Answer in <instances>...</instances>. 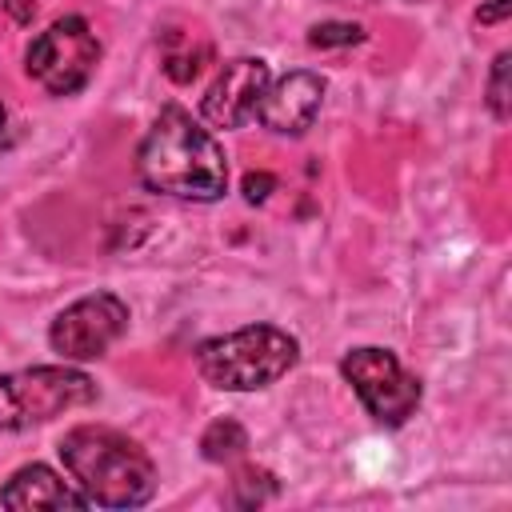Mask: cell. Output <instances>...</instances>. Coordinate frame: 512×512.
I'll list each match as a JSON object with an SVG mask.
<instances>
[{
  "label": "cell",
  "mask_w": 512,
  "mask_h": 512,
  "mask_svg": "<svg viewBox=\"0 0 512 512\" xmlns=\"http://www.w3.org/2000/svg\"><path fill=\"white\" fill-rule=\"evenodd\" d=\"M0 128H4V104H0Z\"/></svg>",
  "instance_id": "cell-19"
},
{
  "label": "cell",
  "mask_w": 512,
  "mask_h": 512,
  "mask_svg": "<svg viewBox=\"0 0 512 512\" xmlns=\"http://www.w3.org/2000/svg\"><path fill=\"white\" fill-rule=\"evenodd\" d=\"M244 448H248V432H244L232 416L212 420V424L204 428V436H200V452H204V460H212V464H228V460H236Z\"/></svg>",
  "instance_id": "cell-11"
},
{
  "label": "cell",
  "mask_w": 512,
  "mask_h": 512,
  "mask_svg": "<svg viewBox=\"0 0 512 512\" xmlns=\"http://www.w3.org/2000/svg\"><path fill=\"white\" fill-rule=\"evenodd\" d=\"M508 12H512V0H492L488 8L476 12V24H500Z\"/></svg>",
  "instance_id": "cell-17"
},
{
  "label": "cell",
  "mask_w": 512,
  "mask_h": 512,
  "mask_svg": "<svg viewBox=\"0 0 512 512\" xmlns=\"http://www.w3.org/2000/svg\"><path fill=\"white\" fill-rule=\"evenodd\" d=\"M232 492H236V504L252 508V504H264L268 496H276V480L264 468H244V472H236Z\"/></svg>",
  "instance_id": "cell-14"
},
{
  "label": "cell",
  "mask_w": 512,
  "mask_h": 512,
  "mask_svg": "<svg viewBox=\"0 0 512 512\" xmlns=\"http://www.w3.org/2000/svg\"><path fill=\"white\" fill-rule=\"evenodd\" d=\"M8 8H12V16L16 20H32V12H36V4L32 0H4Z\"/></svg>",
  "instance_id": "cell-18"
},
{
  "label": "cell",
  "mask_w": 512,
  "mask_h": 512,
  "mask_svg": "<svg viewBox=\"0 0 512 512\" xmlns=\"http://www.w3.org/2000/svg\"><path fill=\"white\" fill-rule=\"evenodd\" d=\"M208 60V44H196L192 48V40H184V48H164V72H168V80H176V84H188L196 72H200V64Z\"/></svg>",
  "instance_id": "cell-12"
},
{
  "label": "cell",
  "mask_w": 512,
  "mask_h": 512,
  "mask_svg": "<svg viewBox=\"0 0 512 512\" xmlns=\"http://www.w3.org/2000/svg\"><path fill=\"white\" fill-rule=\"evenodd\" d=\"M268 80H272V72H268V64L260 56L228 60L216 72V80L208 84V92L200 96V116L208 124H216V128H244L256 116Z\"/></svg>",
  "instance_id": "cell-8"
},
{
  "label": "cell",
  "mask_w": 512,
  "mask_h": 512,
  "mask_svg": "<svg viewBox=\"0 0 512 512\" xmlns=\"http://www.w3.org/2000/svg\"><path fill=\"white\" fill-rule=\"evenodd\" d=\"M60 460L72 484L100 508H140L156 496V464L152 456L116 428L80 424L64 432Z\"/></svg>",
  "instance_id": "cell-2"
},
{
  "label": "cell",
  "mask_w": 512,
  "mask_h": 512,
  "mask_svg": "<svg viewBox=\"0 0 512 512\" xmlns=\"http://www.w3.org/2000/svg\"><path fill=\"white\" fill-rule=\"evenodd\" d=\"M300 344L276 324H248L228 336H212L196 344L200 376L220 392H256L276 384L288 368H296Z\"/></svg>",
  "instance_id": "cell-3"
},
{
  "label": "cell",
  "mask_w": 512,
  "mask_h": 512,
  "mask_svg": "<svg viewBox=\"0 0 512 512\" xmlns=\"http://www.w3.org/2000/svg\"><path fill=\"white\" fill-rule=\"evenodd\" d=\"M100 64V40L84 16L52 20L24 52L28 76L52 96H76Z\"/></svg>",
  "instance_id": "cell-5"
},
{
  "label": "cell",
  "mask_w": 512,
  "mask_h": 512,
  "mask_svg": "<svg viewBox=\"0 0 512 512\" xmlns=\"http://www.w3.org/2000/svg\"><path fill=\"white\" fill-rule=\"evenodd\" d=\"M124 328H128V304L116 292H92L68 304L52 320L48 344L64 360H96L124 336Z\"/></svg>",
  "instance_id": "cell-7"
},
{
  "label": "cell",
  "mask_w": 512,
  "mask_h": 512,
  "mask_svg": "<svg viewBox=\"0 0 512 512\" xmlns=\"http://www.w3.org/2000/svg\"><path fill=\"white\" fill-rule=\"evenodd\" d=\"M136 176L148 192L176 200H220L228 192V156L180 104L160 108L136 152Z\"/></svg>",
  "instance_id": "cell-1"
},
{
  "label": "cell",
  "mask_w": 512,
  "mask_h": 512,
  "mask_svg": "<svg viewBox=\"0 0 512 512\" xmlns=\"http://www.w3.org/2000/svg\"><path fill=\"white\" fill-rule=\"evenodd\" d=\"M340 372L376 424L400 428L420 404V380L412 372H404V364L388 348H372V344L352 348V352H344Z\"/></svg>",
  "instance_id": "cell-6"
},
{
  "label": "cell",
  "mask_w": 512,
  "mask_h": 512,
  "mask_svg": "<svg viewBox=\"0 0 512 512\" xmlns=\"http://www.w3.org/2000/svg\"><path fill=\"white\" fill-rule=\"evenodd\" d=\"M0 504L4 508H20V512H32V508H68V512H80V508H88V496L80 488H72L68 480H60L48 464H24L0 488Z\"/></svg>",
  "instance_id": "cell-10"
},
{
  "label": "cell",
  "mask_w": 512,
  "mask_h": 512,
  "mask_svg": "<svg viewBox=\"0 0 512 512\" xmlns=\"http://www.w3.org/2000/svg\"><path fill=\"white\" fill-rule=\"evenodd\" d=\"M360 40H364V28L348 24V20H324V24L308 28L312 48H344V44H360Z\"/></svg>",
  "instance_id": "cell-15"
},
{
  "label": "cell",
  "mask_w": 512,
  "mask_h": 512,
  "mask_svg": "<svg viewBox=\"0 0 512 512\" xmlns=\"http://www.w3.org/2000/svg\"><path fill=\"white\" fill-rule=\"evenodd\" d=\"M508 68H512V52H500L492 60V72H488V112L504 124L512 116V92H508Z\"/></svg>",
  "instance_id": "cell-13"
},
{
  "label": "cell",
  "mask_w": 512,
  "mask_h": 512,
  "mask_svg": "<svg viewBox=\"0 0 512 512\" xmlns=\"http://www.w3.org/2000/svg\"><path fill=\"white\" fill-rule=\"evenodd\" d=\"M96 384L64 364H40L0 376V432H24L32 424H48L68 408L92 404Z\"/></svg>",
  "instance_id": "cell-4"
},
{
  "label": "cell",
  "mask_w": 512,
  "mask_h": 512,
  "mask_svg": "<svg viewBox=\"0 0 512 512\" xmlns=\"http://www.w3.org/2000/svg\"><path fill=\"white\" fill-rule=\"evenodd\" d=\"M272 188H276V180H272L268 172H248V176H244V200H248V204L268 200Z\"/></svg>",
  "instance_id": "cell-16"
},
{
  "label": "cell",
  "mask_w": 512,
  "mask_h": 512,
  "mask_svg": "<svg viewBox=\"0 0 512 512\" xmlns=\"http://www.w3.org/2000/svg\"><path fill=\"white\" fill-rule=\"evenodd\" d=\"M320 104H324V76L296 68L280 80H268L256 120L276 136H304L312 128Z\"/></svg>",
  "instance_id": "cell-9"
}]
</instances>
